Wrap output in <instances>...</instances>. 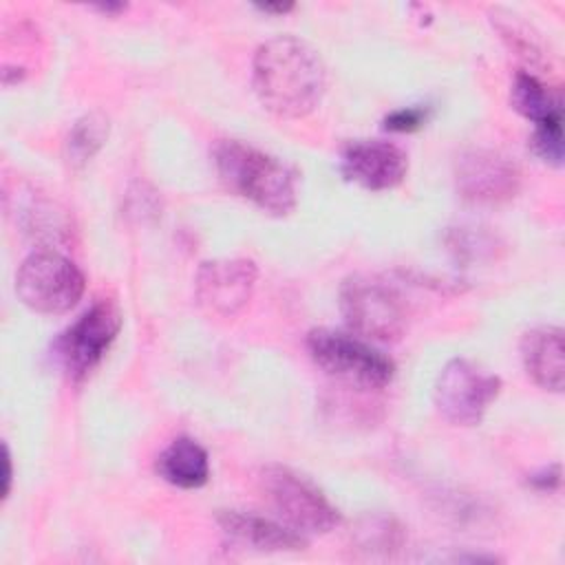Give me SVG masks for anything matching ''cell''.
Listing matches in <instances>:
<instances>
[{
    "label": "cell",
    "instance_id": "ac0fdd59",
    "mask_svg": "<svg viewBox=\"0 0 565 565\" xmlns=\"http://www.w3.org/2000/svg\"><path fill=\"white\" fill-rule=\"evenodd\" d=\"M563 117L547 119L541 124H534V135H532V150L536 152L539 159H543L550 166H561L563 163Z\"/></svg>",
    "mask_w": 565,
    "mask_h": 565
},
{
    "label": "cell",
    "instance_id": "52a82bcc",
    "mask_svg": "<svg viewBox=\"0 0 565 565\" xmlns=\"http://www.w3.org/2000/svg\"><path fill=\"white\" fill-rule=\"evenodd\" d=\"M501 393L499 375L479 364L455 358L444 364L435 382V406L455 426H475Z\"/></svg>",
    "mask_w": 565,
    "mask_h": 565
},
{
    "label": "cell",
    "instance_id": "44dd1931",
    "mask_svg": "<svg viewBox=\"0 0 565 565\" xmlns=\"http://www.w3.org/2000/svg\"><path fill=\"white\" fill-rule=\"evenodd\" d=\"M2 452H4V488H2V499H7V497H9V492H11V481H13L11 455H9V448H7V444L2 446Z\"/></svg>",
    "mask_w": 565,
    "mask_h": 565
},
{
    "label": "cell",
    "instance_id": "2e32d148",
    "mask_svg": "<svg viewBox=\"0 0 565 565\" xmlns=\"http://www.w3.org/2000/svg\"><path fill=\"white\" fill-rule=\"evenodd\" d=\"M110 121L102 110L79 117L66 137V161L75 168L88 163L108 139Z\"/></svg>",
    "mask_w": 565,
    "mask_h": 565
},
{
    "label": "cell",
    "instance_id": "ffe728a7",
    "mask_svg": "<svg viewBox=\"0 0 565 565\" xmlns=\"http://www.w3.org/2000/svg\"><path fill=\"white\" fill-rule=\"evenodd\" d=\"M530 483H532L534 488H539V490H554V488H558V483H561L558 466H552V468H545V470L532 475V477H530Z\"/></svg>",
    "mask_w": 565,
    "mask_h": 565
},
{
    "label": "cell",
    "instance_id": "7a4b0ae2",
    "mask_svg": "<svg viewBox=\"0 0 565 565\" xmlns=\"http://www.w3.org/2000/svg\"><path fill=\"white\" fill-rule=\"evenodd\" d=\"M214 163L230 190L267 214L287 216L298 203L296 172L280 159L227 139L214 148Z\"/></svg>",
    "mask_w": 565,
    "mask_h": 565
},
{
    "label": "cell",
    "instance_id": "3957f363",
    "mask_svg": "<svg viewBox=\"0 0 565 565\" xmlns=\"http://www.w3.org/2000/svg\"><path fill=\"white\" fill-rule=\"evenodd\" d=\"M258 483L278 519L302 536L327 534L340 525L338 508L300 472L280 463H269L260 470Z\"/></svg>",
    "mask_w": 565,
    "mask_h": 565
},
{
    "label": "cell",
    "instance_id": "e0dca14e",
    "mask_svg": "<svg viewBox=\"0 0 565 565\" xmlns=\"http://www.w3.org/2000/svg\"><path fill=\"white\" fill-rule=\"evenodd\" d=\"M358 547L373 554H388L404 543V530L388 516H369L355 532Z\"/></svg>",
    "mask_w": 565,
    "mask_h": 565
},
{
    "label": "cell",
    "instance_id": "d6986e66",
    "mask_svg": "<svg viewBox=\"0 0 565 565\" xmlns=\"http://www.w3.org/2000/svg\"><path fill=\"white\" fill-rule=\"evenodd\" d=\"M426 117H428L426 108H422V106L399 108V110H393L384 119V128L395 130V132H411V130H417L426 121Z\"/></svg>",
    "mask_w": 565,
    "mask_h": 565
},
{
    "label": "cell",
    "instance_id": "9a60e30c",
    "mask_svg": "<svg viewBox=\"0 0 565 565\" xmlns=\"http://www.w3.org/2000/svg\"><path fill=\"white\" fill-rule=\"evenodd\" d=\"M510 99L514 110L534 124L563 117V102L558 90H552L532 73H516Z\"/></svg>",
    "mask_w": 565,
    "mask_h": 565
},
{
    "label": "cell",
    "instance_id": "9c48e42d",
    "mask_svg": "<svg viewBox=\"0 0 565 565\" xmlns=\"http://www.w3.org/2000/svg\"><path fill=\"white\" fill-rule=\"evenodd\" d=\"M258 269L249 258H214L196 271V300L218 318L236 316L252 298Z\"/></svg>",
    "mask_w": 565,
    "mask_h": 565
},
{
    "label": "cell",
    "instance_id": "7402d4cb",
    "mask_svg": "<svg viewBox=\"0 0 565 565\" xmlns=\"http://www.w3.org/2000/svg\"><path fill=\"white\" fill-rule=\"evenodd\" d=\"M291 7L294 4H258V9L265 13H287L291 11Z\"/></svg>",
    "mask_w": 565,
    "mask_h": 565
},
{
    "label": "cell",
    "instance_id": "30bf717a",
    "mask_svg": "<svg viewBox=\"0 0 565 565\" xmlns=\"http://www.w3.org/2000/svg\"><path fill=\"white\" fill-rule=\"evenodd\" d=\"M516 166L494 150H468L457 157V190L472 203H503L519 190Z\"/></svg>",
    "mask_w": 565,
    "mask_h": 565
},
{
    "label": "cell",
    "instance_id": "8fae6325",
    "mask_svg": "<svg viewBox=\"0 0 565 565\" xmlns=\"http://www.w3.org/2000/svg\"><path fill=\"white\" fill-rule=\"evenodd\" d=\"M408 172L406 152L382 139L351 141L342 152V174L371 192L397 188Z\"/></svg>",
    "mask_w": 565,
    "mask_h": 565
},
{
    "label": "cell",
    "instance_id": "7c38bea8",
    "mask_svg": "<svg viewBox=\"0 0 565 565\" xmlns=\"http://www.w3.org/2000/svg\"><path fill=\"white\" fill-rule=\"evenodd\" d=\"M221 532L238 547L256 552H298L307 547V536L291 530L282 521L258 516L252 512L223 510L216 514Z\"/></svg>",
    "mask_w": 565,
    "mask_h": 565
},
{
    "label": "cell",
    "instance_id": "277c9868",
    "mask_svg": "<svg viewBox=\"0 0 565 565\" xmlns=\"http://www.w3.org/2000/svg\"><path fill=\"white\" fill-rule=\"evenodd\" d=\"M311 360L338 382L373 391L391 384L395 364L369 342L333 329H313L307 335Z\"/></svg>",
    "mask_w": 565,
    "mask_h": 565
},
{
    "label": "cell",
    "instance_id": "8992f818",
    "mask_svg": "<svg viewBox=\"0 0 565 565\" xmlns=\"http://www.w3.org/2000/svg\"><path fill=\"white\" fill-rule=\"evenodd\" d=\"M340 309L351 331L377 342H395L406 331V307L384 280L353 276L340 289Z\"/></svg>",
    "mask_w": 565,
    "mask_h": 565
},
{
    "label": "cell",
    "instance_id": "6da1fadb",
    "mask_svg": "<svg viewBox=\"0 0 565 565\" xmlns=\"http://www.w3.org/2000/svg\"><path fill=\"white\" fill-rule=\"evenodd\" d=\"M252 84L265 110L282 119H300L313 113L324 97L327 66L305 40L278 35L258 46Z\"/></svg>",
    "mask_w": 565,
    "mask_h": 565
},
{
    "label": "cell",
    "instance_id": "4fadbf2b",
    "mask_svg": "<svg viewBox=\"0 0 565 565\" xmlns=\"http://www.w3.org/2000/svg\"><path fill=\"white\" fill-rule=\"evenodd\" d=\"M525 373L545 391L561 393L565 384V338L561 327H534L521 338Z\"/></svg>",
    "mask_w": 565,
    "mask_h": 565
},
{
    "label": "cell",
    "instance_id": "5bb4252c",
    "mask_svg": "<svg viewBox=\"0 0 565 565\" xmlns=\"http://www.w3.org/2000/svg\"><path fill=\"white\" fill-rule=\"evenodd\" d=\"M157 472L177 488H201L210 477V459L199 441L177 437L157 457Z\"/></svg>",
    "mask_w": 565,
    "mask_h": 565
},
{
    "label": "cell",
    "instance_id": "5b68a950",
    "mask_svg": "<svg viewBox=\"0 0 565 565\" xmlns=\"http://www.w3.org/2000/svg\"><path fill=\"white\" fill-rule=\"evenodd\" d=\"M86 278L66 256L42 249L26 256L15 274V294L35 313L57 316L71 311L84 296Z\"/></svg>",
    "mask_w": 565,
    "mask_h": 565
},
{
    "label": "cell",
    "instance_id": "ba28073f",
    "mask_svg": "<svg viewBox=\"0 0 565 565\" xmlns=\"http://www.w3.org/2000/svg\"><path fill=\"white\" fill-rule=\"evenodd\" d=\"M121 329V313L110 300H97L55 342L57 358L73 380L86 377L106 355Z\"/></svg>",
    "mask_w": 565,
    "mask_h": 565
}]
</instances>
